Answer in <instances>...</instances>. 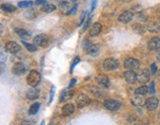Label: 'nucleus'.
I'll use <instances>...</instances> for the list:
<instances>
[{"mask_svg":"<svg viewBox=\"0 0 160 125\" xmlns=\"http://www.w3.org/2000/svg\"><path fill=\"white\" fill-rule=\"evenodd\" d=\"M41 80H42V77H41V74L38 70H32L31 72L29 73L28 77H27V83L29 85H31L32 88H36V86L39 85Z\"/></svg>","mask_w":160,"mask_h":125,"instance_id":"obj_1","label":"nucleus"},{"mask_svg":"<svg viewBox=\"0 0 160 125\" xmlns=\"http://www.w3.org/2000/svg\"><path fill=\"white\" fill-rule=\"evenodd\" d=\"M119 66H120V62L114 58H108L103 62V68H104L105 70H108V72L117 70Z\"/></svg>","mask_w":160,"mask_h":125,"instance_id":"obj_2","label":"nucleus"},{"mask_svg":"<svg viewBox=\"0 0 160 125\" xmlns=\"http://www.w3.org/2000/svg\"><path fill=\"white\" fill-rule=\"evenodd\" d=\"M34 44L41 47H47L48 44V38L46 34H39L34 38Z\"/></svg>","mask_w":160,"mask_h":125,"instance_id":"obj_3","label":"nucleus"},{"mask_svg":"<svg viewBox=\"0 0 160 125\" xmlns=\"http://www.w3.org/2000/svg\"><path fill=\"white\" fill-rule=\"evenodd\" d=\"M27 72V68L23 63L17 62L13 65L12 67V73L16 75H23Z\"/></svg>","mask_w":160,"mask_h":125,"instance_id":"obj_4","label":"nucleus"},{"mask_svg":"<svg viewBox=\"0 0 160 125\" xmlns=\"http://www.w3.org/2000/svg\"><path fill=\"white\" fill-rule=\"evenodd\" d=\"M104 106L106 109H108L110 111H117L120 109L121 103L115 99H107V100H105V102H104Z\"/></svg>","mask_w":160,"mask_h":125,"instance_id":"obj_5","label":"nucleus"},{"mask_svg":"<svg viewBox=\"0 0 160 125\" xmlns=\"http://www.w3.org/2000/svg\"><path fill=\"white\" fill-rule=\"evenodd\" d=\"M124 66L127 70H137L138 68H139V62H138L137 59L127 58L126 61H124Z\"/></svg>","mask_w":160,"mask_h":125,"instance_id":"obj_6","label":"nucleus"},{"mask_svg":"<svg viewBox=\"0 0 160 125\" xmlns=\"http://www.w3.org/2000/svg\"><path fill=\"white\" fill-rule=\"evenodd\" d=\"M5 49H6L8 53L16 54L21 51V46L19 45L18 43L14 42V41H9V42H7L6 45H5Z\"/></svg>","mask_w":160,"mask_h":125,"instance_id":"obj_7","label":"nucleus"},{"mask_svg":"<svg viewBox=\"0 0 160 125\" xmlns=\"http://www.w3.org/2000/svg\"><path fill=\"white\" fill-rule=\"evenodd\" d=\"M91 102V99L84 93H79L76 98V103H77V106L78 107H85L87 106L89 103Z\"/></svg>","mask_w":160,"mask_h":125,"instance_id":"obj_8","label":"nucleus"},{"mask_svg":"<svg viewBox=\"0 0 160 125\" xmlns=\"http://www.w3.org/2000/svg\"><path fill=\"white\" fill-rule=\"evenodd\" d=\"M132 19H134V13H132V11H129V10L124 11L120 16H119V21H120L121 23H124V24L129 23Z\"/></svg>","mask_w":160,"mask_h":125,"instance_id":"obj_9","label":"nucleus"},{"mask_svg":"<svg viewBox=\"0 0 160 125\" xmlns=\"http://www.w3.org/2000/svg\"><path fill=\"white\" fill-rule=\"evenodd\" d=\"M147 48L150 51H159L160 50V38L153 37L148 41Z\"/></svg>","mask_w":160,"mask_h":125,"instance_id":"obj_10","label":"nucleus"},{"mask_svg":"<svg viewBox=\"0 0 160 125\" xmlns=\"http://www.w3.org/2000/svg\"><path fill=\"white\" fill-rule=\"evenodd\" d=\"M158 104H159V100L155 96L149 97V98L146 100V102H145L146 108H147L148 110H150V111L156 109V108L158 107Z\"/></svg>","mask_w":160,"mask_h":125,"instance_id":"obj_11","label":"nucleus"},{"mask_svg":"<svg viewBox=\"0 0 160 125\" xmlns=\"http://www.w3.org/2000/svg\"><path fill=\"white\" fill-rule=\"evenodd\" d=\"M150 70H142V73L139 75H137V81L142 85H144L149 80V78H150Z\"/></svg>","mask_w":160,"mask_h":125,"instance_id":"obj_12","label":"nucleus"},{"mask_svg":"<svg viewBox=\"0 0 160 125\" xmlns=\"http://www.w3.org/2000/svg\"><path fill=\"white\" fill-rule=\"evenodd\" d=\"M101 31H102V24L99 22H96L91 26L90 29H89V36L96 37L101 33Z\"/></svg>","mask_w":160,"mask_h":125,"instance_id":"obj_13","label":"nucleus"},{"mask_svg":"<svg viewBox=\"0 0 160 125\" xmlns=\"http://www.w3.org/2000/svg\"><path fill=\"white\" fill-rule=\"evenodd\" d=\"M40 94H41V91H40L39 88H30V89L27 91L26 96H27V97H28L30 100H35V99L39 98Z\"/></svg>","mask_w":160,"mask_h":125,"instance_id":"obj_14","label":"nucleus"},{"mask_svg":"<svg viewBox=\"0 0 160 125\" xmlns=\"http://www.w3.org/2000/svg\"><path fill=\"white\" fill-rule=\"evenodd\" d=\"M124 77L129 83H134L135 81H137V75L134 73V70H127L124 72Z\"/></svg>","mask_w":160,"mask_h":125,"instance_id":"obj_15","label":"nucleus"},{"mask_svg":"<svg viewBox=\"0 0 160 125\" xmlns=\"http://www.w3.org/2000/svg\"><path fill=\"white\" fill-rule=\"evenodd\" d=\"M74 105L71 104V103H67V104L64 105L63 107H62L61 109V112H62V115L63 116H69L71 115V114L74 112Z\"/></svg>","mask_w":160,"mask_h":125,"instance_id":"obj_16","label":"nucleus"},{"mask_svg":"<svg viewBox=\"0 0 160 125\" xmlns=\"http://www.w3.org/2000/svg\"><path fill=\"white\" fill-rule=\"evenodd\" d=\"M146 102V100H144V98L142 97V96H137V94H135L132 97V103L135 106H142V105H144Z\"/></svg>","mask_w":160,"mask_h":125,"instance_id":"obj_17","label":"nucleus"},{"mask_svg":"<svg viewBox=\"0 0 160 125\" xmlns=\"http://www.w3.org/2000/svg\"><path fill=\"white\" fill-rule=\"evenodd\" d=\"M96 81L98 85L105 86V88H109L110 86V80L106 75H98L96 78Z\"/></svg>","mask_w":160,"mask_h":125,"instance_id":"obj_18","label":"nucleus"},{"mask_svg":"<svg viewBox=\"0 0 160 125\" xmlns=\"http://www.w3.org/2000/svg\"><path fill=\"white\" fill-rule=\"evenodd\" d=\"M74 96V91H63L61 92V96L59 97V100H60V102H64V101H67V100H69L71 97Z\"/></svg>","mask_w":160,"mask_h":125,"instance_id":"obj_19","label":"nucleus"},{"mask_svg":"<svg viewBox=\"0 0 160 125\" xmlns=\"http://www.w3.org/2000/svg\"><path fill=\"white\" fill-rule=\"evenodd\" d=\"M15 32H16V34H17L20 38H22L23 40L29 39V38H31V36H32V34L30 33V32L27 31V30H25V29L16 28L15 29Z\"/></svg>","mask_w":160,"mask_h":125,"instance_id":"obj_20","label":"nucleus"},{"mask_svg":"<svg viewBox=\"0 0 160 125\" xmlns=\"http://www.w3.org/2000/svg\"><path fill=\"white\" fill-rule=\"evenodd\" d=\"M147 30L151 33H159L160 32V25L157 22H150L147 25Z\"/></svg>","mask_w":160,"mask_h":125,"instance_id":"obj_21","label":"nucleus"},{"mask_svg":"<svg viewBox=\"0 0 160 125\" xmlns=\"http://www.w3.org/2000/svg\"><path fill=\"white\" fill-rule=\"evenodd\" d=\"M132 30H134V33H137L138 35H143L145 33L146 31V28L142 24L137 23V24H134V26H132Z\"/></svg>","mask_w":160,"mask_h":125,"instance_id":"obj_22","label":"nucleus"},{"mask_svg":"<svg viewBox=\"0 0 160 125\" xmlns=\"http://www.w3.org/2000/svg\"><path fill=\"white\" fill-rule=\"evenodd\" d=\"M55 9H56L55 5L48 4V3H46L45 5H43L42 8H41V10H42L43 12H45V13H50V12L55 11Z\"/></svg>","mask_w":160,"mask_h":125,"instance_id":"obj_23","label":"nucleus"},{"mask_svg":"<svg viewBox=\"0 0 160 125\" xmlns=\"http://www.w3.org/2000/svg\"><path fill=\"white\" fill-rule=\"evenodd\" d=\"M149 92V89L146 85H142L139 86V88H137V89H135L134 93L137 94V96H145V94H147Z\"/></svg>","mask_w":160,"mask_h":125,"instance_id":"obj_24","label":"nucleus"},{"mask_svg":"<svg viewBox=\"0 0 160 125\" xmlns=\"http://www.w3.org/2000/svg\"><path fill=\"white\" fill-rule=\"evenodd\" d=\"M1 8H2V10H4L5 12H8V13L14 12L16 10V7L14 6V5L9 4V3H3L1 5Z\"/></svg>","mask_w":160,"mask_h":125,"instance_id":"obj_25","label":"nucleus"},{"mask_svg":"<svg viewBox=\"0 0 160 125\" xmlns=\"http://www.w3.org/2000/svg\"><path fill=\"white\" fill-rule=\"evenodd\" d=\"M86 52H87V53L90 56H96L97 53L99 52V46L98 45H95V44H92L91 47L89 48Z\"/></svg>","mask_w":160,"mask_h":125,"instance_id":"obj_26","label":"nucleus"},{"mask_svg":"<svg viewBox=\"0 0 160 125\" xmlns=\"http://www.w3.org/2000/svg\"><path fill=\"white\" fill-rule=\"evenodd\" d=\"M40 103L39 102H36L34 103V104H32L31 106H30V109H29V114H31V115H34V114H36L38 111H39V108H40Z\"/></svg>","mask_w":160,"mask_h":125,"instance_id":"obj_27","label":"nucleus"},{"mask_svg":"<svg viewBox=\"0 0 160 125\" xmlns=\"http://www.w3.org/2000/svg\"><path fill=\"white\" fill-rule=\"evenodd\" d=\"M23 45L25 46V48H26L29 52H36V51L38 50L37 46L35 45V44H29V43L23 42Z\"/></svg>","mask_w":160,"mask_h":125,"instance_id":"obj_28","label":"nucleus"},{"mask_svg":"<svg viewBox=\"0 0 160 125\" xmlns=\"http://www.w3.org/2000/svg\"><path fill=\"white\" fill-rule=\"evenodd\" d=\"M33 5V1H21L18 3V6L20 8H29Z\"/></svg>","mask_w":160,"mask_h":125,"instance_id":"obj_29","label":"nucleus"},{"mask_svg":"<svg viewBox=\"0 0 160 125\" xmlns=\"http://www.w3.org/2000/svg\"><path fill=\"white\" fill-rule=\"evenodd\" d=\"M148 89L150 94H155V83H154V81H151L150 83V85L148 86Z\"/></svg>","mask_w":160,"mask_h":125,"instance_id":"obj_30","label":"nucleus"},{"mask_svg":"<svg viewBox=\"0 0 160 125\" xmlns=\"http://www.w3.org/2000/svg\"><path fill=\"white\" fill-rule=\"evenodd\" d=\"M80 62V58L79 57H76L74 60H73V62H72V65H71V67H70V73H73V69H74V67L76 66V65L78 64V63Z\"/></svg>","mask_w":160,"mask_h":125,"instance_id":"obj_31","label":"nucleus"},{"mask_svg":"<svg viewBox=\"0 0 160 125\" xmlns=\"http://www.w3.org/2000/svg\"><path fill=\"white\" fill-rule=\"evenodd\" d=\"M82 45H83V49H84V50L87 51L88 49L91 47L92 43H91L89 40H84V41H83V43H82Z\"/></svg>","mask_w":160,"mask_h":125,"instance_id":"obj_32","label":"nucleus"},{"mask_svg":"<svg viewBox=\"0 0 160 125\" xmlns=\"http://www.w3.org/2000/svg\"><path fill=\"white\" fill-rule=\"evenodd\" d=\"M87 14H88V12H87V11L83 12L82 14H81L80 21H79V23H78V26H81V25H82V24L84 23V21H85V18L87 17Z\"/></svg>","mask_w":160,"mask_h":125,"instance_id":"obj_33","label":"nucleus"},{"mask_svg":"<svg viewBox=\"0 0 160 125\" xmlns=\"http://www.w3.org/2000/svg\"><path fill=\"white\" fill-rule=\"evenodd\" d=\"M91 20H92V15L90 14V15H89L88 19L85 21V24H84V26H83V31H85V30L89 27V25H90V23H91Z\"/></svg>","mask_w":160,"mask_h":125,"instance_id":"obj_34","label":"nucleus"},{"mask_svg":"<svg viewBox=\"0 0 160 125\" xmlns=\"http://www.w3.org/2000/svg\"><path fill=\"white\" fill-rule=\"evenodd\" d=\"M55 86H53V88H51V89H50V101H48V104H50V103L53 102V96H55Z\"/></svg>","mask_w":160,"mask_h":125,"instance_id":"obj_35","label":"nucleus"},{"mask_svg":"<svg viewBox=\"0 0 160 125\" xmlns=\"http://www.w3.org/2000/svg\"><path fill=\"white\" fill-rule=\"evenodd\" d=\"M156 72H157V66L155 63H153V64H151V66H150V73L152 75H155Z\"/></svg>","mask_w":160,"mask_h":125,"instance_id":"obj_36","label":"nucleus"},{"mask_svg":"<svg viewBox=\"0 0 160 125\" xmlns=\"http://www.w3.org/2000/svg\"><path fill=\"white\" fill-rule=\"evenodd\" d=\"M59 6H60L61 9H63V10H64V9H66V8H69V2H67V1H63V2H61Z\"/></svg>","mask_w":160,"mask_h":125,"instance_id":"obj_37","label":"nucleus"},{"mask_svg":"<svg viewBox=\"0 0 160 125\" xmlns=\"http://www.w3.org/2000/svg\"><path fill=\"white\" fill-rule=\"evenodd\" d=\"M77 11V6L76 5H75V6H73L71 9L70 10H68V11H67V15H71V14H74L75 12Z\"/></svg>","mask_w":160,"mask_h":125,"instance_id":"obj_38","label":"nucleus"},{"mask_svg":"<svg viewBox=\"0 0 160 125\" xmlns=\"http://www.w3.org/2000/svg\"><path fill=\"white\" fill-rule=\"evenodd\" d=\"M97 1H98V0H93V1H92V4H91V13L93 12L94 10H95V8H96Z\"/></svg>","mask_w":160,"mask_h":125,"instance_id":"obj_39","label":"nucleus"},{"mask_svg":"<svg viewBox=\"0 0 160 125\" xmlns=\"http://www.w3.org/2000/svg\"><path fill=\"white\" fill-rule=\"evenodd\" d=\"M76 78H73V80H71V81H70V83H69V85H68V88L67 89H70V88H72L73 86H74V85L76 83Z\"/></svg>","mask_w":160,"mask_h":125,"instance_id":"obj_40","label":"nucleus"},{"mask_svg":"<svg viewBox=\"0 0 160 125\" xmlns=\"http://www.w3.org/2000/svg\"><path fill=\"white\" fill-rule=\"evenodd\" d=\"M36 4L37 5H45L46 4V0H37Z\"/></svg>","mask_w":160,"mask_h":125,"instance_id":"obj_41","label":"nucleus"},{"mask_svg":"<svg viewBox=\"0 0 160 125\" xmlns=\"http://www.w3.org/2000/svg\"><path fill=\"white\" fill-rule=\"evenodd\" d=\"M156 59H157V61H159L160 62V50L157 52V54H156Z\"/></svg>","mask_w":160,"mask_h":125,"instance_id":"obj_42","label":"nucleus"},{"mask_svg":"<svg viewBox=\"0 0 160 125\" xmlns=\"http://www.w3.org/2000/svg\"><path fill=\"white\" fill-rule=\"evenodd\" d=\"M20 125H31V123H30L29 121H27V120H25V121H23L22 123H21Z\"/></svg>","mask_w":160,"mask_h":125,"instance_id":"obj_43","label":"nucleus"},{"mask_svg":"<svg viewBox=\"0 0 160 125\" xmlns=\"http://www.w3.org/2000/svg\"><path fill=\"white\" fill-rule=\"evenodd\" d=\"M41 125H46V123H45V121H42V123H41Z\"/></svg>","mask_w":160,"mask_h":125,"instance_id":"obj_44","label":"nucleus"},{"mask_svg":"<svg viewBox=\"0 0 160 125\" xmlns=\"http://www.w3.org/2000/svg\"><path fill=\"white\" fill-rule=\"evenodd\" d=\"M72 1H73V2H75V1H76V0H72Z\"/></svg>","mask_w":160,"mask_h":125,"instance_id":"obj_45","label":"nucleus"}]
</instances>
